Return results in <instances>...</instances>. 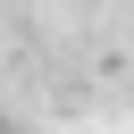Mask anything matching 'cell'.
Masks as SVG:
<instances>
[{
  "mask_svg": "<svg viewBox=\"0 0 134 134\" xmlns=\"http://www.w3.org/2000/svg\"><path fill=\"white\" fill-rule=\"evenodd\" d=\"M0 134H8V126H0Z\"/></svg>",
  "mask_w": 134,
  "mask_h": 134,
  "instance_id": "obj_1",
  "label": "cell"
}]
</instances>
